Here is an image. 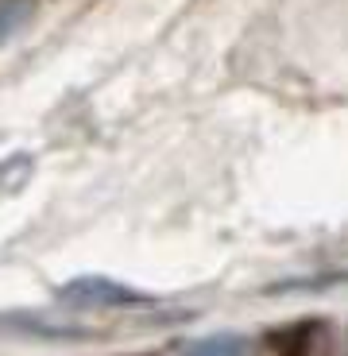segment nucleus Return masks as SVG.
I'll return each mask as SVG.
<instances>
[{
    "label": "nucleus",
    "mask_w": 348,
    "mask_h": 356,
    "mask_svg": "<svg viewBox=\"0 0 348 356\" xmlns=\"http://www.w3.org/2000/svg\"><path fill=\"white\" fill-rule=\"evenodd\" d=\"M182 356H251V345L244 337L221 333V337H206V341L186 345V348H182Z\"/></svg>",
    "instance_id": "nucleus-1"
}]
</instances>
